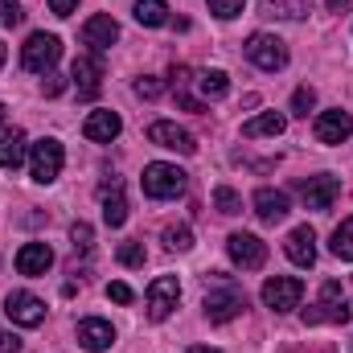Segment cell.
<instances>
[{
	"label": "cell",
	"mask_w": 353,
	"mask_h": 353,
	"mask_svg": "<svg viewBox=\"0 0 353 353\" xmlns=\"http://www.w3.org/2000/svg\"><path fill=\"white\" fill-rule=\"evenodd\" d=\"M350 316H353V308L345 304L337 279L321 283V300H316L312 308H304V321H308V325H345Z\"/></svg>",
	"instance_id": "1"
},
{
	"label": "cell",
	"mask_w": 353,
	"mask_h": 353,
	"mask_svg": "<svg viewBox=\"0 0 353 353\" xmlns=\"http://www.w3.org/2000/svg\"><path fill=\"white\" fill-rule=\"evenodd\" d=\"M58 58H62V41H58L54 33H33V37L21 46V66H25L29 74H50Z\"/></svg>",
	"instance_id": "2"
},
{
	"label": "cell",
	"mask_w": 353,
	"mask_h": 353,
	"mask_svg": "<svg viewBox=\"0 0 353 353\" xmlns=\"http://www.w3.org/2000/svg\"><path fill=\"white\" fill-rule=\"evenodd\" d=\"M185 185H189V173H181L176 165L157 161V165L144 169V193L157 197V201H169V197H176V193H185Z\"/></svg>",
	"instance_id": "3"
},
{
	"label": "cell",
	"mask_w": 353,
	"mask_h": 353,
	"mask_svg": "<svg viewBox=\"0 0 353 353\" xmlns=\"http://www.w3.org/2000/svg\"><path fill=\"white\" fill-rule=\"evenodd\" d=\"M62 161H66V152H62V144L58 140H37L33 148H29V173L37 185H50V181H58L62 173Z\"/></svg>",
	"instance_id": "4"
},
{
	"label": "cell",
	"mask_w": 353,
	"mask_h": 353,
	"mask_svg": "<svg viewBox=\"0 0 353 353\" xmlns=\"http://www.w3.org/2000/svg\"><path fill=\"white\" fill-rule=\"evenodd\" d=\"M304 300V283L296 275H271L263 283V304L271 312H292Z\"/></svg>",
	"instance_id": "5"
},
{
	"label": "cell",
	"mask_w": 353,
	"mask_h": 353,
	"mask_svg": "<svg viewBox=\"0 0 353 353\" xmlns=\"http://www.w3.org/2000/svg\"><path fill=\"white\" fill-rule=\"evenodd\" d=\"M243 308H247V296H243L239 283H226V288H218V292L205 296V316H210V325H226V321H234Z\"/></svg>",
	"instance_id": "6"
},
{
	"label": "cell",
	"mask_w": 353,
	"mask_h": 353,
	"mask_svg": "<svg viewBox=\"0 0 353 353\" xmlns=\"http://www.w3.org/2000/svg\"><path fill=\"white\" fill-rule=\"evenodd\" d=\"M247 58L259 66V70H283L288 66V46L275 37V33H255L251 41H247Z\"/></svg>",
	"instance_id": "7"
},
{
	"label": "cell",
	"mask_w": 353,
	"mask_h": 353,
	"mask_svg": "<svg viewBox=\"0 0 353 353\" xmlns=\"http://www.w3.org/2000/svg\"><path fill=\"white\" fill-rule=\"evenodd\" d=\"M226 255L243 267V271H259L267 263V243L255 239V234H247V230H239V234L226 239Z\"/></svg>",
	"instance_id": "8"
},
{
	"label": "cell",
	"mask_w": 353,
	"mask_h": 353,
	"mask_svg": "<svg viewBox=\"0 0 353 353\" xmlns=\"http://www.w3.org/2000/svg\"><path fill=\"white\" fill-rule=\"evenodd\" d=\"M4 316H8L12 325H21V329H37V325L46 321V304H41L33 292H8Z\"/></svg>",
	"instance_id": "9"
},
{
	"label": "cell",
	"mask_w": 353,
	"mask_h": 353,
	"mask_svg": "<svg viewBox=\"0 0 353 353\" xmlns=\"http://www.w3.org/2000/svg\"><path fill=\"white\" fill-rule=\"evenodd\" d=\"M176 300H181V283H176L173 275L152 279V283H148V321H169L173 308H176Z\"/></svg>",
	"instance_id": "10"
},
{
	"label": "cell",
	"mask_w": 353,
	"mask_h": 353,
	"mask_svg": "<svg viewBox=\"0 0 353 353\" xmlns=\"http://www.w3.org/2000/svg\"><path fill=\"white\" fill-rule=\"evenodd\" d=\"M300 197H304L308 210H333V201L341 197V181L329 173L308 176V181H300Z\"/></svg>",
	"instance_id": "11"
},
{
	"label": "cell",
	"mask_w": 353,
	"mask_h": 353,
	"mask_svg": "<svg viewBox=\"0 0 353 353\" xmlns=\"http://www.w3.org/2000/svg\"><path fill=\"white\" fill-rule=\"evenodd\" d=\"M148 140H152L157 148H169V152H181V157H193V152H197L193 136H189L185 128H176V123H165V119L148 128Z\"/></svg>",
	"instance_id": "12"
},
{
	"label": "cell",
	"mask_w": 353,
	"mask_h": 353,
	"mask_svg": "<svg viewBox=\"0 0 353 353\" xmlns=\"http://www.w3.org/2000/svg\"><path fill=\"white\" fill-rule=\"evenodd\" d=\"M353 136V115L350 111H321L316 115V140L321 144H341V140H350Z\"/></svg>",
	"instance_id": "13"
},
{
	"label": "cell",
	"mask_w": 353,
	"mask_h": 353,
	"mask_svg": "<svg viewBox=\"0 0 353 353\" xmlns=\"http://www.w3.org/2000/svg\"><path fill=\"white\" fill-rule=\"evenodd\" d=\"M83 41H87L94 54H103V50H111L115 41H119V25H115V17H107V12H99V17H90L87 25H83Z\"/></svg>",
	"instance_id": "14"
},
{
	"label": "cell",
	"mask_w": 353,
	"mask_h": 353,
	"mask_svg": "<svg viewBox=\"0 0 353 353\" xmlns=\"http://www.w3.org/2000/svg\"><path fill=\"white\" fill-rule=\"evenodd\" d=\"M70 79H74V87H79V94H83V99H94V94H99V87H103V62H99L94 54L74 58Z\"/></svg>",
	"instance_id": "15"
},
{
	"label": "cell",
	"mask_w": 353,
	"mask_h": 353,
	"mask_svg": "<svg viewBox=\"0 0 353 353\" xmlns=\"http://www.w3.org/2000/svg\"><path fill=\"white\" fill-rule=\"evenodd\" d=\"M283 251H288V259H292L296 267H312L316 263V234H312V226H296V230L288 234Z\"/></svg>",
	"instance_id": "16"
},
{
	"label": "cell",
	"mask_w": 353,
	"mask_h": 353,
	"mask_svg": "<svg viewBox=\"0 0 353 353\" xmlns=\"http://www.w3.org/2000/svg\"><path fill=\"white\" fill-rule=\"evenodd\" d=\"M119 132H123V119L115 111H90L87 123H83V136L94 140V144H111Z\"/></svg>",
	"instance_id": "17"
},
{
	"label": "cell",
	"mask_w": 353,
	"mask_h": 353,
	"mask_svg": "<svg viewBox=\"0 0 353 353\" xmlns=\"http://www.w3.org/2000/svg\"><path fill=\"white\" fill-rule=\"evenodd\" d=\"M50 267H54V251L46 243H25L17 251V271L21 275H46Z\"/></svg>",
	"instance_id": "18"
},
{
	"label": "cell",
	"mask_w": 353,
	"mask_h": 353,
	"mask_svg": "<svg viewBox=\"0 0 353 353\" xmlns=\"http://www.w3.org/2000/svg\"><path fill=\"white\" fill-rule=\"evenodd\" d=\"M111 341H115V329H111L107 321H99V316L79 321V345H83V350L103 353V350H111Z\"/></svg>",
	"instance_id": "19"
},
{
	"label": "cell",
	"mask_w": 353,
	"mask_h": 353,
	"mask_svg": "<svg viewBox=\"0 0 353 353\" xmlns=\"http://www.w3.org/2000/svg\"><path fill=\"white\" fill-rule=\"evenodd\" d=\"M25 152H29V140L21 128H0V165L4 169H21L25 165Z\"/></svg>",
	"instance_id": "20"
},
{
	"label": "cell",
	"mask_w": 353,
	"mask_h": 353,
	"mask_svg": "<svg viewBox=\"0 0 353 353\" xmlns=\"http://www.w3.org/2000/svg\"><path fill=\"white\" fill-rule=\"evenodd\" d=\"M288 193H279V189H259L255 193V214H259V222L267 226H275V222H283L288 218Z\"/></svg>",
	"instance_id": "21"
},
{
	"label": "cell",
	"mask_w": 353,
	"mask_h": 353,
	"mask_svg": "<svg viewBox=\"0 0 353 353\" xmlns=\"http://www.w3.org/2000/svg\"><path fill=\"white\" fill-rule=\"evenodd\" d=\"M99 193H103V222H107V226H123V222H128V201H123L119 181L103 185Z\"/></svg>",
	"instance_id": "22"
},
{
	"label": "cell",
	"mask_w": 353,
	"mask_h": 353,
	"mask_svg": "<svg viewBox=\"0 0 353 353\" xmlns=\"http://www.w3.org/2000/svg\"><path fill=\"white\" fill-rule=\"evenodd\" d=\"M283 128H288V119L279 111H263V115H255V119L243 123V136L247 140H259V136H279Z\"/></svg>",
	"instance_id": "23"
},
{
	"label": "cell",
	"mask_w": 353,
	"mask_h": 353,
	"mask_svg": "<svg viewBox=\"0 0 353 353\" xmlns=\"http://www.w3.org/2000/svg\"><path fill=\"white\" fill-rule=\"evenodd\" d=\"M136 21L157 29V25H169V4L165 0H136Z\"/></svg>",
	"instance_id": "24"
},
{
	"label": "cell",
	"mask_w": 353,
	"mask_h": 353,
	"mask_svg": "<svg viewBox=\"0 0 353 353\" xmlns=\"http://www.w3.org/2000/svg\"><path fill=\"white\" fill-rule=\"evenodd\" d=\"M197 87H201V99H222L230 90V79H226V70H201Z\"/></svg>",
	"instance_id": "25"
},
{
	"label": "cell",
	"mask_w": 353,
	"mask_h": 353,
	"mask_svg": "<svg viewBox=\"0 0 353 353\" xmlns=\"http://www.w3.org/2000/svg\"><path fill=\"white\" fill-rule=\"evenodd\" d=\"M329 251H333L337 259L353 263V218H345V222L333 230V243H329Z\"/></svg>",
	"instance_id": "26"
},
{
	"label": "cell",
	"mask_w": 353,
	"mask_h": 353,
	"mask_svg": "<svg viewBox=\"0 0 353 353\" xmlns=\"http://www.w3.org/2000/svg\"><path fill=\"white\" fill-rule=\"evenodd\" d=\"M214 210L226 214V218H234V214H243V197H239L230 185H218V189H214Z\"/></svg>",
	"instance_id": "27"
},
{
	"label": "cell",
	"mask_w": 353,
	"mask_h": 353,
	"mask_svg": "<svg viewBox=\"0 0 353 353\" xmlns=\"http://www.w3.org/2000/svg\"><path fill=\"white\" fill-rule=\"evenodd\" d=\"M263 8L271 17H275V12H279V17H292V21L304 17V0H263Z\"/></svg>",
	"instance_id": "28"
},
{
	"label": "cell",
	"mask_w": 353,
	"mask_h": 353,
	"mask_svg": "<svg viewBox=\"0 0 353 353\" xmlns=\"http://www.w3.org/2000/svg\"><path fill=\"white\" fill-rule=\"evenodd\" d=\"M165 247H169V251H189V247H193L189 226H169V230H165Z\"/></svg>",
	"instance_id": "29"
},
{
	"label": "cell",
	"mask_w": 353,
	"mask_h": 353,
	"mask_svg": "<svg viewBox=\"0 0 353 353\" xmlns=\"http://www.w3.org/2000/svg\"><path fill=\"white\" fill-rule=\"evenodd\" d=\"M312 107H316V90L312 87H296V94H292V111H296V115H308Z\"/></svg>",
	"instance_id": "30"
},
{
	"label": "cell",
	"mask_w": 353,
	"mask_h": 353,
	"mask_svg": "<svg viewBox=\"0 0 353 353\" xmlns=\"http://www.w3.org/2000/svg\"><path fill=\"white\" fill-rule=\"evenodd\" d=\"M119 263L123 267H144V243H123V247H119Z\"/></svg>",
	"instance_id": "31"
},
{
	"label": "cell",
	"mask_w": 353,
	"mask_h": 353,
	"mask_svg": "<svg viewBox=\"0 0 353 353\" xmlns=\"http://www.w3.org/2000/svg\"><path fill=\"white\" fill-rule=\"evenodd\" d=\"M243 4H247V0H210V12L222 17V21H230V17L243 12Z\"/></svg>",
	"instance_id": "32"
},
{
	"label": "cell",
	"mask_w": 353,
	"mask_h": 353,
	"mask_svg": "<svg viewBox=\"0 0 353 353\" xmlns=\"http://www.w3.org/2000/svg\"><path fill=\"white\" fill-rule=\"evenodd\" d=\"M90 239H94V234H90L87 222H74V226H70V243H74V251H83V255H87V251H90Z\"/></svg>",
	"instance_id": "33"
},
{
	"label": "cell",
	"mask_w": 353,
	"mask_h": 353,
	"mask_svg": "<svg viewBox=\"0 0 353 353\" xmlns=\"http://www.w3.org/2000/svg\"><path fill=\"white\" fill-rule=\"evenodd\" d=\"M21 21H25V8H21V4H12V0H0V25H8V29H12V25H21Z\"/></svg>",
	"instance_id": "34"
},
{
	"label": "cell",
	"mask_w": 353,
	"mask_h": 353,
	"mask_svg": "<svg viewBox=\"0 0 353 353\" xmlns=\"http://www.w3.org/2000/svg\"><path fill=\"white\" fill-rule=\"evenodd\" d=\"M161 90H165L161 79H140V83H136V94H140V99H161Z\"/></svg>",
	"instance_id": "35"
},
{
	"label": "cell",
	"mask_w": 353,
	"mask_h": 353,
	"mask_svg": "<svg viewBox=\"0 0 353 353\" xmlns=\"http://www.w3.org/2000/svg\"><path fill=\"white\" fill-rule=\"evenodd\" d=\"M107 296H111L115 304H132V288H128V283H107Z\"/></svg>",
	"instance_id": "36"
},
{
	"label": "cell",
	"mask_w": 353,
	"mask_h": 353,
	"mask_svg": "<svg viewBox=\"0 0 353 353\" xmlns=\"http://www.w3.org/2000/svg\"><path fill=\"white\" fill-rule=\"evenodd\" d=\"M74 8H79V0H50V12L54 17H70Z\"/></svg>",
	"instance_id": "37"
},
{
	"label": "cell",
	"mask_w": 353,
	"mask_h": 353,
	"mask_svg": "<svg viewBox=\"0 0 353 353\" xmlns=\"http://www.w3.org/2000/svg\"><path fill=\"white\" fill-rule=\"evenodd\" d=\"M66 90V79L62 74H46V94H62Z\"/></svg>",
	"instance_id": "38"
},
{
	"label": "cell",
	"mask_w": 353,
	"mask_h": 353,
	"mask_svg": "<svg viewBox=\"0 0 353 353\" xmlns=\"http://www.w3.org/2000/svg\"><path fill=\"white\" fill-rule=\"evenodd\" d=\"M21 350V337H12V333H0V353H17Z\"/></svg>",
	"instance_id": "39"
},
{
	"label": "cell",
	"mask_w": 353,
	"mask_h": 353,
	"mask_svg": "<svg viewBox=\"0 0 353 353\" xmlns=\"http://www.w3.org/2000/svg\"><path fill=\"white\" fill-rule=\"evenodd\" d=\"M325 8H329V12H345V8H350V0H325Z\"/></svg>",
	"instance_id": "40"
},
{
	"label": "cell",
	"mask_w": 353,
	"mask_h": 353,
	"mask_svg": "<svg viewBox=\"0 0 353 353\" xmlns=\"http://www.w3.org/2000/svg\"><path fill=\"white\" fill-rule=\"evenodd\" d=\"M189 353H218V350H205V345H193Z\"/></svg>",
	"instance_id": "41"
},
{
	"label": "cell",
	"mask_w": 353,
	"mask_h": 353,
	"mask_svg": "<svg viewBox=\"0 0 353 353\" xmlns=\"http://www.w3.org/2000/svg\"><path fill=\"white\" fill-rule=\"evenodd\" d=\"M4 58H8V50H4V41H0V66H4Z\"/></svg>",
	"instance_id": "42"
},
{
	"label": "cell",
	"mask_w": 353,
	"mask_h": 353,
	"mask_svg": "<svg viewBox=\"0 0 353 353\" xmlns=\"http://www.w3.org/2000/svg\"><path fill=\"white\" fill-rule=\"evenodd\" d=\"M0 123H4V107H0Z\"/></svg>",
	"instance_id": "43"
}]
</instances>
